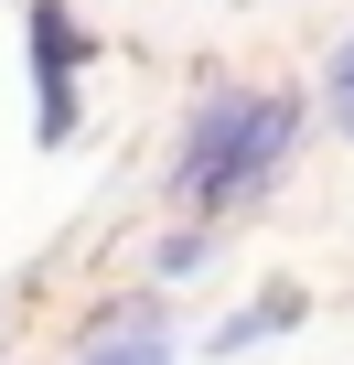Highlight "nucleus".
<instances>
[{
	"label": "nucleus",
	"instance_id": "nucleus-4",
	"mask_svg": "<svg viewBox=\"0 0 354 365\" xmlns=\"http://www.w3.org/2000/svg\"><path fill=\"white\" fill-rule=\"evenodd\" d=\"M86 54L97 43H86V22L65 11V0H33V86H76Z\"/></svg>",
	"mask_w": 354,
	"mask_h": 365
},
{
	"label": "nucleus",
	"instance_id": "nucleus-6",
	"mask_svg": "<svg viewBox=\"0 0 354 365\" xmlns=\"http://www.w3.org/2000/svg\"><path fill=\"white\" fill-rule=\"evenodd\" d=\"M322 97H333V118H343V140H354V33L333 43V65H322Z\"/></svg>",
	"mask_w": 354,
	"mask_h": 365
},
{
	"label": "nucleus",
	"instance_id": "nucleus-5",
	"mask_svg": "<svg viewBox=\"0 0 354 365\" xmlns=\"http://www.w3.org/2000/svg\"><path fill=\"white\" fill-rule=\"evenodd\" d=\"M226 247H215V226H172L161 247H150V279H204Z\"/></svg>",
	"mask_w": 354,
	"mask_h": 365
},
{
	"label": "nucleus",
	"instance_id": "nucleus-2",
	"mask_svg": "<svg viewBox=\"0 0 354 365\" xmlns=\"http://www.w3.org/2000/svg\"><path fill=\"white\" fill-rule=\"evenodd\" d=\"M183 344H172V312L161 301H118V312H97L86 322V344H76V365H172Z\"/></svg>",
	"mask_w": 354,
	"mask_h": 365
},
{
	"label": "nucleus",
	"instance_id": "nucleus-3",
	"mask_svg": "<svg viewBox=\"0 0 354 365\" xmlns=\"http://www.w3.org/2000/svg\"><path fill=\"white\" fill-rule=\"evenodd\" d=\"M301 312H311V290H301V279H269L258 301H236V312L204 333V354H258V344H269V333H290Z\"/></svg>",
	"mask_w": 354,
	"mask_h": 365
},
{
	"label": "nucleus",
	"instance_id": "nucleus-1",
	"mask_svg": "<svg viewBox=\"0 0 354 365\" xmlns=\"http://www.w3.org/2000/svg\"><path fill=\"white\" fill-rule=\"evenodd\" d=\"M301 150V97H269V86H204L194 129H183V161H172V205H204V226L247 194L290 172Z\"/></svg>",
	"mask_w": 354,
	"mask_h": 365
}]
</instances>
